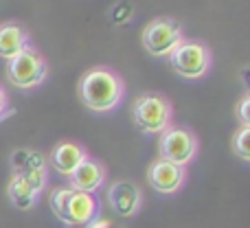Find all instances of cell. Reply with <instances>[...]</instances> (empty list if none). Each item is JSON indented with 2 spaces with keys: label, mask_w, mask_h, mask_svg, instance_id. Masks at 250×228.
<instances>
[{
  "label": "cell",
  "mask_w": 250,
  "mask_h": 228,
  "mask_svg": "<svg viewBox=\"0 0 250 228\" xmlns=\"http://www.w3.org/2000/svg\"><path fill=\"white\" fill-rule=\"evenodd\" d=\"M77 95L88 110L97 114H108L121 105L125 97V82L114 68L99 64L82 75L77 83Z\"/></svg>",
  "instance_id": "cell-1"
},
{
  "label": "cell",
  "mask_w": 250,
  "mask_h": 228,
  "mask_svg": "<svg viewBox=\"0 0 250 228\" xmlns=\"http://www.w3.org/2000/svg\"><path fill=\"white\" fill-rule=\"evenodd\" d=\"M88 149L77 141H60L51 151V167L60 176L70 178L77 167L88 158Z\"/></svg>",
  "instance_id": "cell-11"
},
{
  "label": "cell",
  "mask_w": 250,
  "mask_h": 228,
  "mask_svg": "<svg viewBox=\"0 0 250 228\" xmlns=\"http://www.w3.org/2000/svg\"><path fill=\"white\" fill-rule=\"evenodd\" d=\"M185 40L182 24L171 16H158L149 20L143 29L141 42L145 51L154 57H169V53Z\"/></svg>",
  "instance_id": "cell-6"
},
{
  "label": "cell",
  "mask_w": 250,
  "mask_h": 228,
  "mask_svg": "<svg viewBox=\"0 0 250 228\" xmlns=\"http://www.w3.org/2000/svg\"><path fill=\"white\" fill-rule=\"evenodd\" d=\"M16 156L22 158V163L13 167V173L24 176L26 180L42 193L44 187H46V180H48L46 158H44L42 154H38V151H33V149H22V151H18Z\"/></svg>",
  "instance_id": "cell-12"
},
{
  "label": "cell",
  "mask_w": 250,
  "mask_h": 228,
  "mask_svg": "<svg viewBox=\"0 0 250 228\" xmlns=\"http://www.w3.org/2000/svg\"><path fill=\"white\" fill-rule=\"evenodd\" d=\"M108 204L119 217L129 220L136 217L143 208V193L138 185L129 180H117L108 189Z\"/></svg>",
  "instance_id": "cell-9"
},
{
  "label": "cell",
  "mask_w": 250,
  "mask_h": 228,
  "mask_svg": "<svg viewBox=\"0 0 250 228\" xmlns=\"http://www.w3.org/2000/svg\"><path fill=\"white\" fill-rule=\"evenodd\" d=\"M110 224L108 222H90V224H88V228H108Z\"/></svg>",
  "instance_id": "cell-18"
},
{
  "label": "cell",
  "mask_w": 250,
  "mask_h": 228,
  "mask_svg": "<svg viewBox=\"0 0 250 228\" xmlns=\"http://www.w3.org/2000/svg\"><path fill=\"white\" fill-rule=\"evenodd\" d=\"M105 180H108V169H105V165L101 163V160L88 156L77 167V171L68 178V187L73 191H82V193L95 195L97 191L105 185Z\"/></svg>",
  "instance_id": "cell-10"
},
{
  "label": "cell",
  "mask_w": 250,
  "mask_h": 228,
  "mask_svg": "<svg viewBox=\"0 0 250 228\" xmlns=\"http://www.w3.org/2000/svg\"><path fill=\"white\" fill-rule=\"evenodd\" d=\"M4 73L11 86L20 88V90H33V88L42 86L48 77V62L35 46H29L16 55L13 60L7 62Z\"/></svg>",
  "instance_id": "cell-5"
},
{
  "label": "cell",
  "mask_w": 250,
  "mask_h": 228,
  "mask_svg": "<svg viewBox=\"0 0 250 228\" xmlns=\"http://www.w3.org/2000/svg\"><path fill=\"white\" fill-rule=\"evenodd\" d=\"M7 195H9V200H11V204L16 208L29 211V208H33L35 202H38L40 191L35 189L24 176L13 173L11 180H9V185H7Z\"/></svg>",
  "instance_id": "cell-14"
},
{
  "label": "cell",
  "mask_w": 250,
  "mask_h": 228,
  "mask_svg": "<svg viewBox=\"0 0 250 228\" xmlns=\"http://www.w3.org/2000/svg\"><path fill=\"white\" fill-rule=\"evenodd\" d=\"M248 105H250V97H248V95H244V97H242V101L237 104V116H239V123H242V127H250Z\"/></svg>",
  "instance_id": "cell-16"
},
{
  "label": "cell",
  "mask_w": 250,
  "mask_h": 228,
  "mask_svg": "<svg viewBox=\"0 0 250 228\" xmlns=\"http://www.w3.org/2000/svg\"><path fill=\"white\" fill-rule=\"evenodd\" d=\"M9 108H11V101H9V92L4 90V86L0 83V121L7 116Z\"/></svg>",
  "instance_id": "cell-17"
},
{
  "label": "cell",
  "mask_w": 250,
  "mask_h": 228,
  "mask_svg": "<svg viewBox=\"0 0 250 228\" xmlns=\"http://www.w3.org/2000/svg\"><path fill=\"white\" fill-rule=\"evenodd\" d=\"M169 66L178 77L187 82H200L213 68V51L202 40H182L171 53H169Z\"/></svg>",
  "instance_id": "cell-4"
},
{
  "label": "cell",
  "mask_w": 250,
  "mask_h": 228,
  "mask_svg": "<svg viewBox=\"0 0 250 228\" xmlns=\"http://www.w3.org/2000/svg\"><path fill=\"white\" fill-rule=\"evenodd\" d=\"M147 182L154 191L163 195H173L185 187L187 182V167L167 163L163 158H156L154 163L147 167Z\"/></svg>",
  "instance_id": "cell-8"
},
{
  "label": "cell",
  "mask_w": 250,
  "mask_h": 228,
  "mask_svg": "<svg viewBox=\"0 0 250 228\" xmlns=\"http://www.w3.org/2000/svg\"><path fill=\"white\" fill-rule=\"evenodd\" d=\"M132 123L141 134L160 136L173 125V105L160 92H147L134 99Z\"/></svg>",
  "instance_id": "cell-3"
},
{
  "label": "cell",
  "mask_w": 250,
  "mask_h": 228,
  "mask_svg": "<svg viewBox=\"0 0 250 228\" xmlns=\"http://www.w3.org/2000/svg\"><path fill=\"white\" fill-rule=\"evenodd\" d=\"M200 141L198 134L191 132L189 127H178L171 125L167 132L158 136V158L167 160V163L187 167L198 158Z\"/></svg>",
  "instance_id": "cell-7"
},
{
  "label": "cell",
  "mask_w": 250,
  "mask_h": 228,
  "mask_svg": "<svg viewBox=\"0 0 250 228\" xmlns=\"http://www.w3.org/2000/svg\"><path fill=\"white\" fill-rule=\"evenodd\" d=\"M31 46V35L18 22L0 24V60L9 62Z\"/></svg>",
  "instance_id": "cell-13"
},
{
  "label": "cell",
  "mask_w": 250,
  "mask_h": 228,
  "mask_svg": "<svg viewBox=\"0 0 250 228\" xmlns=\"http://www.w3.org/2000/svg\"><path fill=\"white\" fill-rule=\"evenodd\" d=\"M48 207L62 224L77 228L95 222L97 213H99V200L95 195L73 191L70 187H57L48 195Z\"/></svg>",
  "instance_id": "cell-2"
},
{
  "label": "cell",
  "mask_w": 250,
  "mask_h": 228,
  "mask_svg": "<svg viewBox=\"0 0 250 228\" xmlns=\"http://www.w3.org/2000/svg\"><path fill=\"white\" fill-rule=\"evenodd\" d=\"M248 136H250V127H239L237 134L233 136V151L239 160H244V163H250Z\"/></svg>",
  "instance_id": "cell-15"
}]
</instances>
